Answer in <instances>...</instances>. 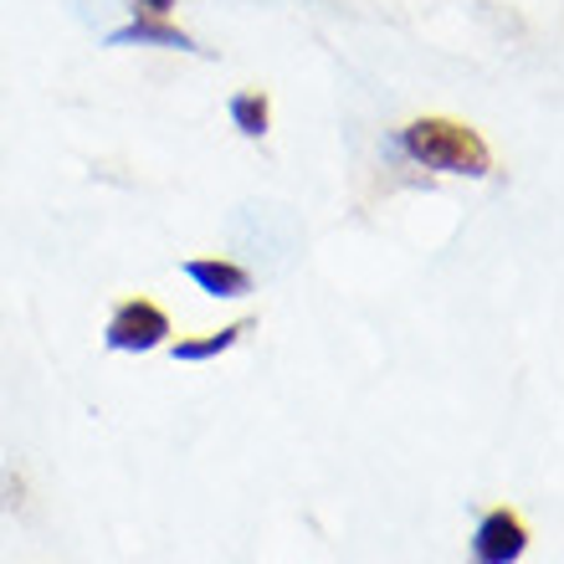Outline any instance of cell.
Returning <instances> with one entry per match:
<instances>
[{
	"mask_svg": "<svg viewBox=\"0 0 564 564\" xmlns=\"http://www.w3.org/2000/svg\"><path fill=\"white\" fill-rule=\"evenodd\" d=\"M113 46H160V52H206V46H195V36L175 26V21H164V15H134L129 26H119L108 36Z\"/></svg>",
	"mask_w": 564,
	"mask_h": 564,
	"instance_id": "4",
	"label": "cell"
},
{
	"mask_svg": "<svg viewBox=\"0 0 564 564\" xmlns=\"http://www.w3.org/2000/svg\"><path fill=\"white\" fill-rule=\"evenodd\" d=\"M185 278L206 297H247L252 293V272L237 268V262H221V257H191V262H185Z\"/></svg>",
	"mask_w": 564,
	"mask_h": 564,
	"instance_id": "5",
	"label": "cell"
},
{
	"mask_svg": "<svg viewBox=\"0 0 564 564\" xmlns=\"http://www.w3.org/2000/svg\"><path fill=\"white\" fill-rule=\"evenodd\" d=\"M401 154L405 160L426 164V170H442V175H467V180H482L492 170V154L482 144L477 129L457 119H416L401 129Z\"/></svg>",
	"mask_w": 564,
	"mask_h": 564,
	"instance_id": "1",
	"label": "cell"
},
{
	"mask_svg": "<svg viewBox=\"0 0 564 564\" xmlns=\"http://www.w3.org/2000/svg\"><path fill=\"white\" fill-rule=\"evenodd\" d=\"M164 339H170V318H164L154 303H144V297L119 303L104 328V344L119 349V355H149V349H160Z\"/></svg>",
	"mask_w": 564,
	"mask_h": 564,
	"instance_id": "2",
	"label": "cell"
},
{
	"mask_svg": "<svg viewBox=\"0 0 564 564\" xmlns=\"http://www.w3.org/2000/svg\"><path fill=\"white\" fill-rule=\"evenodd\" d=\"M175 0H134V15H170Z\"/></svg>",
	"mask_w": 564,
	"mask_h": 564,
	"instance_id": "8",
	"label": "cell"
},
{
	"mask_svg": "<svg viewBox=\"0 0 564 564\" xmlns=\"http://www.w3.org/2000/svg\"><path fill=\"white\" fill-rule=\"evenodd\" d=\"M252 328V318H237V324H226V328H216V334H200V339H180L170 355L180 359V365H206V359H216V355H226L231 344L241 339Z\"/></svg>",
	"mask_w": 564,
	"mask_h": 564,
	"instance_id": "6",
	"label": "cell"
},
{
	"mask_svg": "<svg viewBox=\"0 0 564 564\" xmlns=\"http://www.w3.org/2000/svg\"><path fill=\"white\" fill-rule=\"evenodd\" d=\"M231 123H237L247 139H262L272 123L268 98H262V93H237V98H231Z\"/></svg>",
	"mask_w": 564,
	"mask_h": 564,
	"instance_id": "7",
	"label": "cell"
},
{
	"mask_svg": "<svg viewBox=\"0 0 564 564\" xmlns=\"http://www.w3.org/2000/svg\"><path fill=\"white\" fill-rule=\"evenodd\" d=\"M523 550H529V529L508 508L482 513V523L473 529V564H519Z\"/></svg>",
	"mask_w": 564,
	"mask_h": 564,
	"instance_id": "3",
	"label": "cell"
}]
</instances>
